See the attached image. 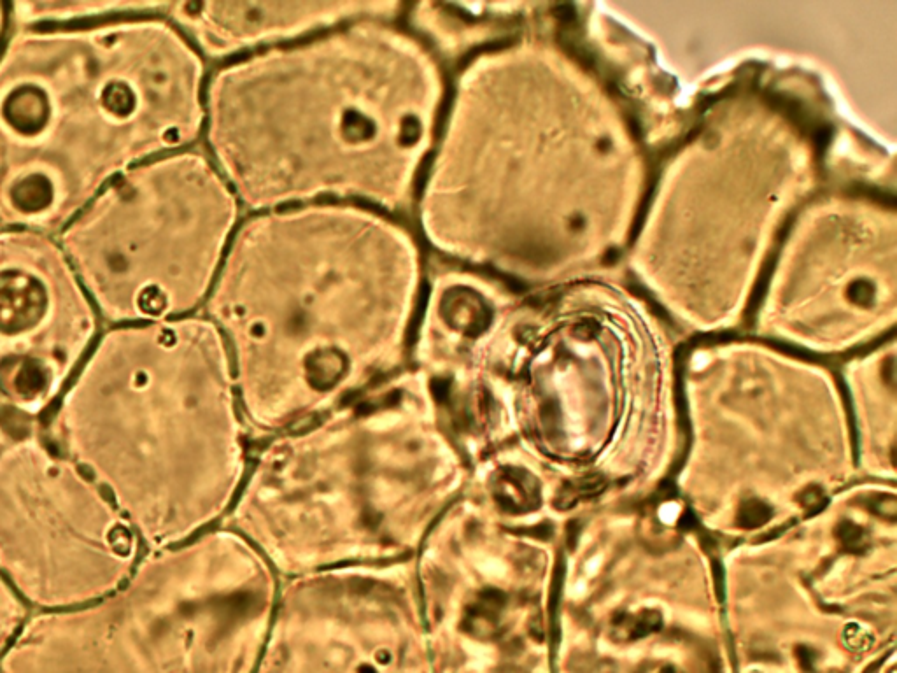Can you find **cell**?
<instances>
[{
	"label": "cell",
	"instance_id": "cell-17",
	"mask_svg": "<svg viewBox=\"0 0 897 673\" xmlns=\"http://www.w3.org/2000/svg\"><path fill=\"white\" fill-rule=\"evenodd\" d=\"M868 511L873 512L876 516H880V518L894 521L897 514L896 498L892 495L871 496L868 500Z\"/></svg>",
	"mask_w": 897,
	"mask_h": 673
},
{
	"label": "cell",
	"instance_id": "cell-4",
	"mask_svg": "<svg viewBox=\"0 0 897 673\" xmlns=\"http://www.w3.org/2000/svg\"><path fill=\"white\" fill-rule=\"evenodd\" d=\"M232 384L227 344L209 318L109 326L44 439L106 491L142 542L162 549L212 509Z\"/></svg>",
	"mask_w": 897,
	"mask_h": 673
},
{
	"label": "cell",
	"instance_id": "cell-11",
	"mask_svg": "<svg viewBox=\"0 0 897 673\" xmlns=\"http://www.w3.org/2000/svg\"><path fill=\"white\" fill-rule=\"evenodd\" d=\"M498 496L503 507L514 512H526L537 509L540 503V488L533 475L512 468L502 475Z\"/></svg>",
	"mask_w": 897,
	"mask_h": 673
},
{
	"label": "cell",
	"instance_id": "cell-22",
	"mask_svg": "<svg viewBox=\"0 0 897 673\" xmlns=\"http://www.w3.org/2000/svg\"><path fill=\"white\" fill-rule=\"evenodd\" d=\"M503 673H524V672H521V670H517V668H509V670H507V672H503Z\"/></svg>",
	"mask_w": 897,
	"mask_h": 673
},
{
	"label": "cell",
	"instance_id": "cell-6",
	"mask_svg": "<svg viewBox=\"0 0 897 673\" xmlns=\"http://www.w3.org/2000/svg\"><path fill=\"white\" fill-rule=\"evenodd\" d=\"M141 539L106 491L30 430L0 449V574L23 602H99L139 563Z\"/></svg>",
	"mask_w": 897,
	"mask_h": 673
},
{
	"label": "cell",
	"instance_id": "cell-2",
	"mask_svg": "<svg viewBox=\"0 0 897 673\" xmlns=\"http://www.w3.org/2000/svg\"><path fill=\"white\" fill-rule=\"evenodd\" d=\"M423 290L407 228L347 202L255 213L205 302L249 411L283 419L360 390L402 358Z\"/></svg>",
	"mask_w": 897,
	"mask_h": 673
},
{
	"label": "cell",
	"instance_id": "cell-23",
	"mask_svg": "<svg viewBox=\"0 0 897 673\" xmlns=\"http://www.w3.org/2000/svg\"><path fill=\"white\" fill-rule=\"evenodd\" d=\"M664 673H675V670H673V668H666V670H664Z\"/></svg>",
	"mask_w": 897,
	"mask_h": 673
},
{
	"label": "cell",
	"instance_id": "cell-18",
	"mask_svg": "<svg viewBox=\"0 0 897 673\" xmlns=\"http://www.w3.org/2000/svg\"><path fill=\"white\" fill-rule=\"evenodd\" d=\"M799 502L803 503L805 509H810V514H817V512L824 509L826 496L822 493V489L817 488V486L813 488L812 486V488L806 489L799 495Z\"/></svg>",
	"mask_w": 897,
	"mask_h": 673
},
{
	"label": "cell",
	"instance_id": "cell-16",
	"mask_svg": "<svg viewBox=\"0 0 897 673\" xmlns=\"http://www.w3.org/2000/svg\"><path fill=\"white\" fill-rule=\"evenodd\" d=\"M771 516H773V509H771L768 503H764L759 498H750V500H745L740 505L738 518L736 519H738V525L742 526V528L754 530V528L766 525L770 521Z\"/></svg>",
	"mask_w": 897,
	"mask_h": 673
},
{
	"label": "cell",
	"instance_id": "cell-5",
	"mask_svg": "<svg viewBox=\"0 0 897 673\" xmlns=\"http://www.w3.org/2000/svg\"><path fill=\"white\" fill-rule=\"evenodd\" d=\"M239 209L211 158L184 149L123 172L57 239L107 325L184 318L207 302Z\"/></svg>",
	"mask_w": 897,
	"mask_h": 673
},
{
	"label": "cell",
	"instance_id": "cell-14",
	"mask_svg": "<svg viewBox=\"0 0 897 673\" xmlns=\"http://www.w3.org/2000/svg\"><path fill=\"white\" fill-rule=\"evenodd\" d=\"M601 488H605V479L601 475H591V477H584L580 481L570 482L559 493L558 507L570 509L573 503L579 502L582 498L598 495Z\"/></svg>",
	"mask_w": 897,
	"mask_h": 673
},
{
	"label": "cell",
	"instance_id": "cell-20",
	"mask_svg": "<svg viewBox=\"0 0 897 673\" xmlns=\"http://www.w3.org/2000/svg\"><path fill=\"white\" fill-rule=\"evenodd\" d=\"M815 658H817V654H815V651H812L810 647H799L798 661L803 670L812 672L813 668H815Z\"/></svg>",
	"mask_w": 897,
	"mask_h": 673
},
{
	"label": "cell",
	"instance_id": "cell-3",
	"mask_svg": "<svg viewBox=\"0 0 897 673\" xmlns=\"http://www.w3.org/2000/svg\"><path fill=\"white\" fill-rule=\"evenodd\" d=\"M205 62L160 13L9 27L0 228L57 235L135 165L204 135Z\"/></svg>",
	"mask_w": 897,
	"mask_h": 673
},
{
	"label": "cell",
	"instance_id": "cell-13",
	"mask_svg": "<svg viewBox=\"0 0 897 673\" xmlns=\"http://www.w3.org/2000/svg\"><path fill=\"white\" fill-rule=\"evenodd\" d=\"M663 624L661 614L656 610H643L636 616L621 617L615 621V631L621 637L622 633L626 637L622 640H636V638L645 637L654 631L659 630Z\"/></svg>",
	"mask_w": 897,
	"mask_h": 673
},
{
	"label": "cell",
	"instance_id": "cell-1",
	"mask_svg": "<svg viewBox=\"0 0 897 673\" xmlns=\"http://www.w3.org/2000/svg\"><path fill=\"white\" fill-rule=\"evenodd\" d=\"M428 43L367 16L249 53L205 83L204 135L239 204L409 209L442 123Z\"/></svg>",
	"mask_w": 897,
	"mask_h": 673
},
{
	"label": "cell",
	"instance_id": "cell-15",
	"mask_svg": "<svg viewBox=\"0 0 897 673\" xmlns=\"http://www.w3.org/2000/svg\"><path fill=\"white\" fill-rule=\"evenodd\" d=\"M836 539L840 542L841 549L847 553L862 554L868 551V532L852 521H841L836 526Z\"/></svg>",
	"mask_w": 897,
	"mask_h": 673
},
{
	"label": "cell",
	"instance_id": "cell-8",
	"mask_svg": "<svg viewBox=\"0 0 897 673\" xmlns=\"http://www.w3.org/2000/svg\"><path fill=\"white\" fill-rule=\"evenodd\" d=\"M99 312L57 235L0 228V407L36 425L100 337Z\"/></svg>",
	"mask_w": 897,
	"mask_h": 673
},
{
	"label": "cell",
	"instance_id": "cell-19",
	"mask_svg": "<svg viewBox=\"0 0 897 673\" xmlns=\"http://www.w3.org/2000/svg\"><path fill=\"white\" fill-rule=\"evenodd\" d=\"M11 18H9V2H0V48L8 37Z\"/></svg>",
	"mask_w": 897,
	"mask_h": 673
},
{
	"label": "cell",
	"instance_id": "cell-12",
	"mask_svg": "<svg viewBox=\"0 0 897 673\" xmlns=\"http://www.w3.org/2000/svg\"><path fill=\"white\" fill-rule=\"evenodd\" d=\"M29 619V609L15 589L9 586V582L0 574V658L13 644L18 631Z\"/></svg>",
	"mask_w": 897,
	"mask_h": 673
},
{
	"label": "cell",
	"instance_id": "cell-9",
	"mask_svg": "<svg viewBox=\"0 0 897 673\" xmlns=\"http://www.w3.org/2000/svg\"><path fill=\"white\" fill-rule=\"evenodd\" d=\"M400 2H163L174 23L204 58L223 60L269 50L367 16L395 20Z\"/></svg>",
	"mask_w": 897,
	"mask_h": 673
},
{
	"label": "cell",
	"instance_id": "cell-21",
	"mask_svg": "<svg viewBox=\"0 0 897 673\" xmlns=\"http://www.w3.org/2000/svg\"><path fill=\"white\" fill-rule=\"evenodd\" d=\"M2 416H4V411H2V407H0V449L4 446H8L9 442L13 440L9 437L6 425H4V421H2Z\"/></svg>",
	"mask_w": 897,
	"mask_h": 673
},
{
	"label": "cell",
	"instance_id": "cell-7",
	"mask_svg": "<svg viewBox=\"0 0 897 673\" xmlns=\"http://www.w3.org/2000/svg\"><path fill=\"white\" fill-rule=\"evenodd\" d=\"M207 560L204 544L156 551L99 602L29 617L0 673H195L214 607Z\"/></svg>",
	"mask_w": 897,
	"mask_h": 673
},
{
	"label": "cell",
	"instance_id": "cell-10",
	"mask_svg": "<svg viewBox=\"0 0 897 673\" xmlns=\"http://www.w3.org/2000/svg\"><path fill=\"white\" fill-rule=\"evenodd\" d=\"M163 2L149 0H23L9 2L15 27L99 22L116 16L160 13Z\"/></svg>",
	"mask_w": 897,
	"mask_h": 673
}]
</instances>
